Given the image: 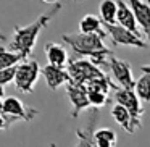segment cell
I'll use <instances>...</instances> for the list:
<instances>
[{"label":"cell","mask_w":150,"mask_h":147,"mask_svg":"<svg viewBox=\"0 0 150 147\" xmlns=\"http://www.w3.org/2000/svg\"><path fill=\"white\" fill-rule=\"evenodd\" d=\"M62 8L63 5L58 2L50 10H47L45 13L39 15L33 23L26 24V26H15L13 36H11V40L8 44V49L20 53L23 57V60H28L31 57V53H33L34 47H36L40 33L52 23V20L62 11Z\"/></svg>","instance_id":"obj_1"},{"label":"cell","mask_w":150,"mask_h":147,"mask_svg":"<svg viewBox=\"0 0 150 147\" xmlns=\"http://www.w3.org/2000/svg\"><path fill=\"white\" fill-rule=\"evenodd\" d=\"M113 99L116 104L123 105L124 108H127L131 115L134 118V123L137 128L142 126V116H144V104L140 102V99L137 97V94L129 89H121L118 87L113 94Z\"/></svg>","instance_id":"obj_7"},{"label":"cell","mask_w":150,"mask_h":147,"mask_svg":"<svg viewBox=\"0 0 150 147\" xmlns=\"http://www.w3.org/2000/svg\"><path fill=\"white\" fill-rule=\"evenodd\" d=\"M42 76L45 79L49 89L52 91H57L62 86H68L71 82V76L68 73V68H58V66L53 65H45L42 68Z\"/></svg>","instance_id":"obj_11"},{"label":"cell","mask_w":150,"mask_h":147,"mask_svg":"<svg viewBox=\"0 0 150 147\" xmlns=\"http://www.w3.org/2000/svg\"><path fill=\"white\" fill-rule=\"evenodd\" d=\"M97 123H98V108H92L87 124L84 128L76 129V136H78L76 147H97L95 137H94L95 131H97Z\"/></svg>","instance_id":"obj_10"},{"label":"cell","mask_w":150,"mask_h":147,"mask_svg":"<svg viewBox=\"0 0 150 147\" xmlns=\"http://www.w3.org/2000/svg\"><path fill=\"white\" fill-rule=\"evenodd\" d=\"M116 24L126 28V29L132 31L136 34H140L139 31V24H137L136 15H134L132 8L129 7L127 2L124 0H118V16H116ZM142 36V34H140Z\"/></svg>","instance_id":"obj_14"},{"label":"cell","mask_w":150,"mask_h":147,"mask_svg":"<svg viewBox=\"0 0 150 147\" xmlns=\"http://www.w3.org/2000/svg\"><path fill=\"white\" fill-rule=\"evenodd\" d=\"M89 100H91L92 108H100V107H103V105H107L108 102H110V94L89 91Z\"/></svg>","instance_id":"obj_21"},{"label":"cell","mask_w":150,"mask_h":147,"mask_svg":"<svg viewBox=\"0 0 150 147\" xmlns=\"http://www.w3.org/2000/svg\"><path fill=\"white\" fill-rule=\"evenodd\" d=\"M134 92L142 104H150V63L140 66V76L136 81Z\"/></svg>","instance_id":"obj_17"},{"label":"cell","mask_w":150,"mask_h":147,"mask_svg":"<svg viewBox=\"0 0 150 147\" xmlns=\"http://www.w3.org/2000/svg\"><path fill=\"white\" fill-rule=\"evenodd\" d=\"M62 39L65 44L71 47L76 55L86 57L100 68L108 66V60L113 55V52L105 45V39L102 36H97V34H63Z\"/></svg>","instance_id":"obj_2"},{"label":"cell","mask_w":150,"mask_h":147,"mask_svg":"<svg viewBox=\"0 0 150 147\" xmlns=\"http://www.w3.org/2000/svg\"><path fill=\"white\" fill-rule=\"evenodd\" d=\"M76 2H82V0H76Z\"/></svg>","instance_id":"obj_27"},{"label":"cell","mask_w":150,"mask_h":147,"mask_svg":"<svg viewBox=\"0 0 150 147\" xmlns=\"http://www.w3.org/2000/svg\"><path fill=\"white\" fill-rule=\"evenodd\" d=\"M45 57L49 60V65H53V66H58V68H68L69 58L68 55V50L58 42H49L45 45Z\"/></svg>","instance_id":"obj_13"},{"label":"cell","mask_w":150,"mask_h":147,"mask_svg":"<svg viewBox=\"0 0 150 147\" xmlns=\"http://www.w3.org/2000/svg\"><path fill=\"white\" fill-rule=\"evenodd\" d=\"M44 4H50V5H57L58 4V0H42Z\"/></svg>","instance_id":"obj_24"},{"label":"cell","mask_w":150,"mask_h":147,"mask_svg":"<svg viewBox=\"0 0 150 147\" xmlns=\"http://www.w3.org/2000/svg\"><path fill=\"white\" fill-rule=\"evenodd\" d=\"M42 75V68L40 65L33 58L23 60L20 65L16 66V78H15V86L20 92L23 94H31L34 92L39 76Z\"/></svg>","instance_id":"obj_4"},{"label":"cell","mask_w":150,"mask_h":147,"mask_svg":"<svg viewBox=\"0 0 150 147\" xmlns=\"http://www.w3.org/2000/svg\"><path fill=\"white\" fill-rule=\"evenodd\" d=\"M94 137L97 147H116L118 144V136L111 128H97Z\"/></svg>","instance_id":"obj_19"},{"label":"cell","mask_w":150,"mask_h":147,"mask_svg":"<svg viewBox=\"0 0 150 147\" xmlns=\"http://www.w3.org/2000/svg\"><path fill=\"white\" fill-rule=\"evenodd\" d=\"M144 2H145V4H147V5H149V7H150V0H144Z\"/></svg>","instance_id":"obj_26"},{"label":"cell","mask_w":150,"mask_h":147,"mask_svg":"<svg viewBox=\"0 0 150 147\" xmlns=\"http://www.w3.org/2000/svg\"><path fill=\"white\" fill-rule=\"evenodd\" d=\"M108 37L111 39V42L115 45H121V47H136V49H145L149 45L145 39L140 34H136L132 31L126 29V28L120 26V24H107Z\"/></svg>","instance_id":"obj_6"},{"label":"cell","mask_w":150,"mask_h":147,"mask_svg":"<svg viewBox=\"0 0 150 147\" xmlns=\"http://www.w3.org/2000/svg\"><path fill=\"white\" fill-rule=\"evenodd\" d=\"M66 95L71 104V116L78 118L84 110L91 108V100H89V91L84 84L78 82H69L66 86Z\"/></svg>","instance_id":"obj_9"},{"label":"cell","mask_w":150,"mask_h":147,"mask_svg":"<svg viewBox=\"0 0 150 147\" xmlns=\"http://www.w3.org/2000/svg\"><path fill=\"white\" fill-rule=\"evenodd\" d=\"M98 13L103 24H116L118 16V0H102L98 5Z\"/></svg>","instance_id":"obj_18"},{"label":"cell","mask_w":150,"mask_h":147,"mask_svg":"<svg viewBox=\"0 0 150 147\" xmlns=\"http://www.w3.org/2000/svg\"><path fill=\"white\" fill-rule=\"evenodd\" d=\"M15 78H16V66H11V68H7V70H0V86L2 87L15 82Z\"/></svg>","instance_id":"obj_22"},{"label":"cell","mask_w":150,"mask_h":147,"mask_svg":"<svg viewBox=\"0 0 150 147\" xmlns=\"http://www.w3.org/2000/svg\"><path fill=\"white\" fill-rule=\"evenodd\" d=\"M126 2L132 8L134 15H136V20H137V24H139L142 34L145 36V40L150 45V7L144 0H126Z\"/></svg>","instance_id":"obj_12"},{"label":"cell","mask_w":150,"mask_h":147,"mask_svg":"<svg viewBox=\"0 0 150 147\" xmlns=\"http://www.w3.org/2000/svg\"><path fill=\"white\" fill-rule=\"evenodd\" d=\"M111 118L115 120V123H116L118 126H121L129 134L136 133V131L139 129V128L136 126V123H134L132 115L127 111V108H124L123 105H120V104H115L113 107H111Z\"/></svg>","instance_id":"obj_16"},{"label":"cell","mask_w":150,"mask_h":147,"mask_svg":"<svg viewBox=\"0 0 150 147\" xmlns=\"http://www.w3.org/2000/svg\"><path fill=\"white\" fill-rule=\"evenodd\" d=\"M0 131H8L7 120H5V116L2 115V111H0Z\"/></svg>","instance_id":"obj_23"},{"label":"cell","mask_w":150,"mask_h":147,"mask_svg":"<svg viewBox=\"0 0 150 147\" xmlns=\"http://www.w3.org/2000/svg\"><path fill=\"white\" fill-rule=\"evenodd\" d=\"M23 62V57L20 53L13 52L10 49H5L4 45H0V70H7L11 66H18Z\"/></svg>","instance_id":"obj_20"},{"label":"cell","mask_w":150,"mask_h":147,"mask_svg":"<svg viewBox=\"0 0 150 147\" xmlns=\"http://www.w3.org/2000/svg\"><path fill=\"white\" fill-rule=\"evenodd\" d=\"M79 33L82 34H97V36L108 37L107 29H105L103 21L100 20V16H95V15H84V16L79 20Z\"/></svg>","instance_id":"obj_15"},{"label":"cell","mask_w":150,"mask_h":147,"mask_svg":"<svg viewBox=\"0 0 150 147\" xmlns=\"http://www.w3.org/2000/svg\"><path fill=\"white\" fill-rule=\"evenodd\" d=\"M108 68H110L116 84L120 86L121 89H129V91H134V89H136L137 79H134L132 68H131V65L126 60H121V58H118V57L111 55L110 60H108Z\"/></svg>","instance_id":"obj_8"},{"label":"cell","mask_w":150,"mask_h":147,"mask_svg":"<svg viewBox=\"0 0 150 147\" xmlns=\"http://www.w3.org/2000/svg\"><path fill=\"white\" fill-rule=\"evenodd\" d=\"M0 40H7V36L4 33H0Z\"/></svg>","instance_id":"obj_25"},{"label":"cell","mask_w":150,"mask_h":147,"mask_svg":"<svg viewBox=\"0 0 150 147\" xmlns=\"http://www.w3.org/2000/svg\"><path fill=\"white\" fill-rule=\"evenodd\" d=\"M2 115L5 116L8 129H10L18 121H33L39 115V110L33 107H28V105L23 104V100H20L15 95H10V97H5V100H4Z\"/></svg>","instance_id":"obj_3"},{"label":"cell","mask_w":150,"mask_h":147,"mask_svg":"<svg viewBox=\"0 0 150 147\" xmlns=\"http://www.w3.org/2000/svg\"><path fill=\"white\" fill-rule=\"evenodd\" d=\"M68 73L71 76V82L87 86L91 81L97 78H103L107 73L100 66L94 65L89 58H79V60H71L68 65Z\"/></svg>","instance_id":"obj_5"}]
</instances>
